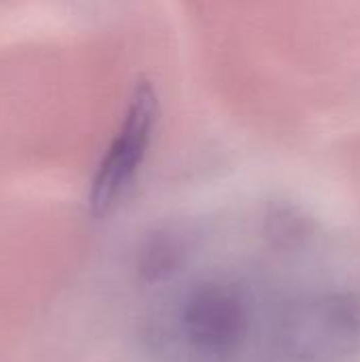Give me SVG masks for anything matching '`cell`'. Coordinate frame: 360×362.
I'll return each mask as SVG.
<instances>
[{
	"label": "cell",
	"instance_id": "obj_1",
	"mask_svg": "<svg viewBox=\"0 0 360 362\" xmlns=\"http://www.w3.org/2000/svg\"><path fill=\"white\" fill-rule=\"evenodd\" d=\"M250 314L236 284L206 282L174 308L168 329H153V344L191 362H231L248 339Z\"/></svg>",
	"mask_w": 360,
	"mask_h": 362
},
{
	"label": "cell",
	"instance_id": "obj_2",
	"mask_svg": "<svg viewBox=\"0 0 360 362\" xmlns=\"http://www.w3.org/2000/svg\"><path fill=\"white\" fill-rule=\"evenodd\" d=\"M280 344L291 362H348L360 350V297L320 295L286 314Z\"/></svg>",
	"mask_w": 360,
	"mask_h": 362
},
{
	"label": "cell",
	"instance_id": "obj_3",
	"mask_svg": "<svg viewBox=\"0 0 360 362\" xmlns=\"http://www.w3.org/2000/svg\"><path fill=\"white\" fill-rule=\"evenodd\" d=\"M157 115L159 104L153 87L149 83L136 85L123 123L108 151L104 153L91 182L89 204L93 214H108L132 187L151 146Z\"/></svg>",
	"mask_w": 360,
	"mask_h": 362
}]
</instances>
